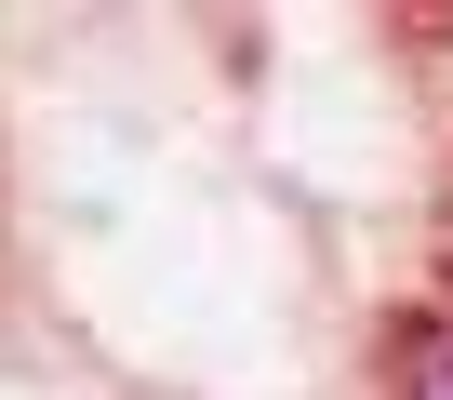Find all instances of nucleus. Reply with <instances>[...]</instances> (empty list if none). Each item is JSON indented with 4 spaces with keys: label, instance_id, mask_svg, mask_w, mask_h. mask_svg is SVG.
Here are the masks:
<instances>
[{
    "label": "nucleus",
    "instance_id": "obj_1",
    "mask_svg": "<svg viewBox=\"0 0 453 400\" xmlns=\"http://www.w3.org/2000/svg\"><path fill=\"white\" fill-rule=\"evenodd\" d=\"M413 400H453V320L413 334Z\"/></svg>",
    "mask_w": 453,
    "mask_h": 400
}]
</instances>
